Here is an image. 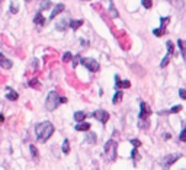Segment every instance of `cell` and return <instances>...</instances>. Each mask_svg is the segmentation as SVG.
Segmentation results:
<instances>
[{"label": "cell", "mask_w": 186, "mask_h": 170, "mask_svg": "<svg viewBox=\"0 0 186 170\" xmlns=\"http://www.w3.org/2000/svg\"><path fill=\"white\" fill-rule=\"evenodd\" d=\"M93 118H96L98 121H100L102 124L105 125L109 121V113H108L106 111H103V109H99V111H95L93 112V115H92Z\"/></svg>", "instance_id": "obj_5"}, {"label": "cell", "mask_w": 186, "mask_h": 170, "mask_svg": "<svg viewBox=\"0 0 186 170\" xmlns=\"http://www.w3.org/2000/svg\"><path fill=\"white\" fill-rule=\"evenodd\" d=\"M138 125H140V128H148V121L147 119H140Z\"/></svg>", "instance_id": "obj_25"}, {"label": "cell", "mask_w": 186, "mask_h": 170, "mask_svg": "<svg viewBox=\"0 0 186 170\" xmlns=\"http://www.w3.org/2000/svg\"><path fill=\"white\" fill-rule=\"evenodd\" d=\"M80 42H81V44H83V45H89V42H86V41H84V39H81V41H80Z\"/></svg>", "instance_id": "obj_39"}, {"label": "cell", "mask_w": 186, "mask_h": 170, "mask_svg": "<svg viewBox=\"0 0 186 170\" xmlns=\"http://www.w3.org/2000/svg\"><path fill=\"white\" fill-rule=\"evenodd\" d=\"M67 99L66 98H60L58 96V93L57 92H50L48 93V96H46V100H45V108L48 111H54V109H57L61 103H66Z\"/></svg>", "instance_id": "obj_2"}, {"label": "cell", "mask_w": 186, "mask_h": 170, "mask_svg": "<svg viewBox=\"0 0 186 170\" xmlns=\"http://www.w3.org/2000/svg\"><path fill=\"white\" fill-rule=\"evenodd\" d=\"M63 10H64V5H63V3L55 5V6H54V9H53V12H51V16H50V18H51V19H54V18H55L57 15H60Z\"/></svg>", "instance_id": "obj_9"}, {"label": "cell", "mask_w": 186, "mask_h": 170, "mask_svg": "<svg viewBox=\"0 0 186 170\" xmlns=\"http://www.w3.org/2000/svg\"><path fill=\"white\" fill-rule=\"evenodd\" d=\"M86 113H84V112H76V113H74V119H76V121H77V122H83V121H84V119H86Z\"/></svg>", "instance_id": "obj_15"}, {"label": "cell", "mask_w": 186, "mask_h": 170, "mask_svg": "<svg viewBox=\"0 0 186 170\" xmlns=\"http://www.w3.org/2000/svg\"><path fill=\"white\" fill-rule=\"evenodd\" d=\"M179 140L180 141H183V143H186V128L182 132H180V135H179Z\"/></svg>", "instance_id": "obj_33"}, {"label": "cell", "mask_w": 186, "mask_h": 170, "mask_svg": "<svg viewBox=\"0 0 186 170\" xmlns=\"http://www.w3.org/2000/svg\"><path fill=\"white\" fill-rule=\"evenodd\" d=\"M119 100H122V90H118L115 93V96L112 99V103H118Z\"/></svg>", "instance_id": "obj_21"}, {"label": "cell", "mask_w": 186, "mask_h": 170, "mask_svg": "<svg viewBox=\"0 0 186 170\" xmlns=\"http://www.w3.org/2000/svg\"><path fill=\"white\" fill-rule=\"evenodd\" d=\"M115 80H116V87H118V89H121V80H119V77H118V76H115Z\"/></svg>", "instance_id": "obj_37"}, {"label": "cell", "mask_w": 186, "mask_h": 170, "mask_svg": "<svg viewBox=\"0 0 186 170\" xmlns=\"http://www.w3.org/2000/svg\"><path fill=\"white\" fill-rule=\"evenodd\" d=\"M29 86H32V87H36V86H38L36 80H32V82H29Z\"/></svg>", "instance_id": "obj_38"}, {"label": "cell", "mask_w": 186, "mask_h": 170, "mask_svg": "<svg viewBox=\"0 0 186 170\" xmlns=\"http://www.w3.org/2000/svg\"><path fill=\"white\" fill-rule=\"evenodd\" d=\"M182 111V105H177V106H173L170 109V113H177V112Z\"/></svg>", "instance_id": "obj_29"}, {"label": "cell", "mask_w": 186, "mask_h": 170, "mask_svg": "<svg viewBox=\"0 0 186 170\" xmlns=\"http://www.w3.org/2000/svg\"><path fill=\"white\" fill-rule=\"evenodd\" d=\"M35 132H36L38 141L45 143V141H48V138L54 134V125L51 124V122H48V121H44V122H41V124L36 125Z\"/></svg>", "instance_id": "obj_1"}, {"label": "cell", "mask_w": 186, "mask_h": 170, "mask_svg": "<svg viewBox=\"0 0 186 170\" xmlns=\"http://www.w3.org/2000/svg\"><path fill=\"white\" fill-rule=\"evenodd\" d=\"M73 58V55H71V52H66L64 55H63V61L67 63V61H70V60Z\"/></svg>", "instance_id": "obj_28"}, {"label": "cell", "mask_w": 186, "mask_h": 170, "mask_svg": "<svg viewBox=\"0 0 186 170\" xmlns=\"http://www.w3.org/2000/svg\"><path fill=\"white\" fill-rule=\"evenodd\" d=\"M3 121H5V116H3V115L0 113V122H3Z\"/></svg>", "instance_id": "obj_41"}, {"label": "cell", "mask_w": 186, "mask_h": 170, "mask_svg": "<svg viewBox=\"0 0 186 170\" xmlns=\"http://www.w3.org/2000/svg\"><path fill=\"white\" fill-rule=\"evenodd\" d=\"M109 13H111V16H112V18H118V16H119V13L116 12V9H115V6H113L112 0L109 2Z\"/></svg>", "instance_id": "obj_16"}, {"label": "cell", "mask_w": 186, "mask_h": 170, "mask_svg": "<svg viewBox=\"0 0 186 170\" xmlns=\"http://www.w3.org/2000/svg\"><path fill=\"white\" fill-rule=\"evenodd\" d=\"M18 10H19V6H16V3H10V12L12 13H18Z\"/></svg>", "instance_id": "obj_30"}, {"label": "cell", "mask_w": 186, "mask_h": 170, "mask_svg": "<svg viewBox=\"0 0 186 170\" xmlns=\"http://www.w3.org/2000/svg\"><path fill=\"white\" fill-rule=\"evenodd\" d=\"M29 150H31V154H32V157L35 158V160H38V157H40V153H38V148L33 145V144H31L29 145Z\"/></svg>", "instance_id": "obj_18"}, {"label": "cell", "mask_w": 186, "mask_h": 170, "mask_svg": "<svg viewBox=\"0 0 186 170\" xmlns=\"http://www.w3.org/2000/svg\"><path fill=\"white\" fill-rule=\"evenodd\" d=\"M140 108H141V112H140V119H148V116L151 115V108H150L146 102H141Z\"/></svg>", "instance_id": "obj_7"}, {"label": "cell", "mask_w": 186, "mask_h": 170, "mask_svg": "<svg viewBox=\"0 0 186 170\" xmlns=\"http://www.w3.org/2000/svg\"><path fill=\"white\" fill-rule=\"evenodd\" d=\"M172 137V135H170V134H164V140H169V138Z\"/></svg>", "instance_id": "obj_40"}, {"label": "cell", "mask_w": 186, "mask_h": 170, "mask_svg": "<svg viewBox=\"0 0 186 170\" xmlns=\"http://www.w3.org/2000/svg\"><path fill=\"white\" fill-rule=\"evenodd\" d=\"M143 6L146 7V9H151L153 2H151V0H143Z\"/></svg>", "instance_id": "obj_27"}, {"label": "cell", "mask_w": 186, "mask_h": 170, "mask_svg": "<svg viewBox=\"0 0 186 170\" xmlns=\"http://www.w3.org/2000/svg\"><path fill=\"white\" fill-rule=\"evenodd\" d=\"M67 26H68V20H66V19H61V20H58V22L55 23L57 31H66Z\"/></svg>", "instance_id": "obj_11"}, {"label": "cell", "mask_w": 186, "mask_h": 170, "mask_svg": "<svg viewBox=\"0 0 186 170\" xmlns=\"http://www.w3.org/2000/svg\"><path fill=\"white\" fill-rule=\"evenodd\" d=\"M9 100H18V92H13L12 89H9V93L6 96Z\"/></svg>", "instance_id": "obj_20"}, {"label": "cell", "mask_w": 186, "mask_h": 170, "mask_svg": "<svg viewBox=\"0 0 186 170\" xmlns=\"http://www.w3.org/2000/svg\"><path fill=\"white\" fill-rule=\"evenodd\" d=\"M79 57H80V55H76V57H74V60H73V67H74V68H76V67H77V64H79Z\"/></svg>", "instance_id": "obj_36"}, {"label": "cell", "mask_w": 186, "mask_h": 170, "mask_svg": "<svg viewBox=\"0 0 186 170\" xmlns=\"http://www.w3.org/2000/svg\"><path fill=\"white\" fill-rule=\"evenodd\" d=\"M83 22H84V20H81V19H77V20H70V22H68V26H70V28H71L73 31H76V29H79L80 26L83 25Z\"/></svg>", "instance_id": "obj_12"}, {"label": "cell", "mask_w": 186, "mask_h": 170, "mask_svg": "<svg viewBox=\"0 0 186 170\" xmlns=\"http://www.w3.org/2000/svg\"><path fill=\"white\" fill-rule=\"evenodd\" d=\"M116 148H118V144H116V141H113V140L106 141V144H105V154H106L108 160L113 161V160L116 158Z\"/></svg>", "instance_id": "obj_3"}, {"label": "cell", "mask_w": 186, "mask_h": 170, "mask_svg": "<svg viewBox=\"0 0 186 170\" xmlns=\"http://www.w3.org/2000/svg\"><path fill=\"white\" fill-rule=\"evenodd\" d=\"M166 45H167V52H169V54H173V50H174V45H173V42H170V41H169Z\"/></svg>", "instance_id": "obj_31"}, {"label": "cell", "mask_w": 186, "mask_h": 170, "mask_svg": "<svg viewBox=\"0 0 186 170\" xmlns=\"http://www.w3.org/2000/svg\"><path fill=\"white\" fill-rule=\"evenodd\" d=\"M26 2H31V0H26Z\"/></svg>", "instance_id": "obj_42"}, {"label": "cell", "mask_w": 186, "mask_h": 170, "mask_svg": "<svg viewBox=\"0 0 186 170\" xmlns=\"http://www.w3.org/2000/svg\"><path fill=\"white\" fill-rule=\"evenodd\" d=\"M90 130V124L89 122H79L76 125V131H89Z\"/></svg>", "instance_id": "obj_14"}, {"label": "cell", "mask_w": 186, "mask_h": 170, "mask_svg": "<svg viewBox=\"0 0 186 170\" xmlns=\"http://www.w3.org/2000/svg\"><path fill=\"white\" fill-rule=\"evenodd\" d=\"M179 96L182 99H186V90H185V89H180V90H179Z\"/></svg>", "instance_id": "obj_35"}, {"label": "cell", "mask_w": 186, "mask_h": 170, "mask_svg": "<svg viewBox=\"0 0 186 170\" xmlns=\"http://www.w3.org/2000/svg\"><path fill=\"white\" fill-rule=\"evenodd\" d=\"M131 144L134 145V148H137V147H140V145H141V141H140V140H137V138H133V140H131Z\"/></svg>", "instance_id": "obj_32"}, {"label": "cell", "mask_w": 186, "mask_h": 170, "mask_svg": "<svg viewBox=\"0 0 186 170\" xmlns=\"http://www.w3.org/2000/svg\"><path fill=\"white\" fill-rule=\"evenodd\" d=\"M86 143H89V144H95V143H96V134H95V132H87Z\"/></svg>", "instance_id": "obj_17"}, {"label": "cell", "mask_w": 186, "mask_h": 170, "mask_svg": "<svg viewBox=\"0 0 186 170\" xmlns=\"http://www.w3.org/2000/svg\"><path fill=\"white\" fill-rule=\"evenodd\" d=\"M121 87H122V89H128V87H131V83H129L128 80H125V82H121Z\"/></svg>", "instance_id": "obj_34"}, {"label": "cell", "mask_w": 186, "mask_h": 170, "mask_svg": "<svg viewBox=\"0 0 186 170\" xmlns=\"http://www.w3.org/2000/svg\"><path fill=\"white\" fill-rule=\"evenodd\" d=\"M0 65L3 67V68H6V70H9V68H12V65H13V63L10 61L9 58H6L3 54H0Z\"/></svg>", "instance_id": "obj_8"}, {"label": "cell", "mask_w": 186, "mask_h": 170, "mask_svg": "<svg viewBox=\"0 0 186 170\" xmlns=\"http://www.w3.org/2000/svg\"><path fill=\"white\" fill-rule=\"evenodd\" d=\"M0 2H3V0H0Z\"/></svg>", "instance_id": "obj_43"}, {"label": "cell", "mask_w": 186, "mask_h": 170, "mask_svg": "<svg viewBox=\"0 0 186 170\" xmlns=\"http://www.w3.org/2000/svg\"><path fill=\"white\" fill-rule=\"evenodd\" d=\"M51 7V2L50 0H42V3H41V10H46V9H50Z\"/></svg>", "instance_id": "obj_23"}, {"label": "cell", "mask_w": 186, "mask_h": 170, "mask_svg": "<svg viewBox=\"0 0 186 170\" xmlns=\"http://www.w3.org/2000/svg\"><path fill=\"white\" fill-rule=\"evenodd\" d=\"M177 45H179V48H180L182 57H183V60L186 61V41H183V39H179V41H177Z\"/></svg>", "instance_id": "obj_13"}, {"label": "cell", "mask_w": 186, "mask_h": 170, "mask_svg": "<svg viewBox=\"0 0 186 170\" xmlns=\"http://www.w3.org/2000/svg\"><path fill=\"white\" fill-rule=\"evenodd\" d=\"M169 61H170V57H169V54H167L166 57L163 58V61L160 63V67H163V68H164V67H166V65L169 64Z\"/></svg>", "instance_id": "obj_26"}, {"label": "cell", "mask_w": 186, "mask_h": 170, "mask_svg": "<svg viewBox=\"0 0 186 170\" xmlns=\"http://www.w3.org/2000/svg\"><path fill=\"white\" fill-rule=\"evenodd\" d=\"M63 153L64 154L70 153V143H68V140H64V143H63Z\"/></svg>", "instance_id": "obj_22"}, {"label": "cell", "mask_w": 186, "mask_h": 170, "mask_svg": "<svg viewBox=\"0 0 186 170\" xmlns=\"http://www.w3.org/2000/svg\"><path fill=\"white\" fill-rule=\"evenodd\" d=\"M131 157H133L135 161H138L140 158H141V156H140L138 151H137V148H134V150H133V153H131Z\"/></svg>", "instance_id": "obj_24"}, {"label": "cell", "mask_w": 186, "mask_h": 170, "mask_svg": "<svg viewBox=\"0 0 186 170\" xmlns=\"http://www.w3.org/2000/svg\"><path fill=\"white\" fill-rule=\"evenodd\" d=\"M80 63L84 65L86 68H89L90 71H93V73L99 70V63H98L95 58H81L80 60Z\"/></svg>", "instance_id": "obj_4"}, {"label": "cell", "mask_w": 186, "mask_h": 170, "mask_svg": "<svg viewBox=\"0 0 186 170\" xmlns=\"http://www.w3.org/2000/svg\"><path fill=\"white\" fill-rule=\"evenodd\" d=\"M153 33L156 36H163V35L166 33V26H160L159 29H154Z\"/></svg>", "instance_id": "obj_19"}, {"label": "cell", "mask_w": 186, "mask_h": 170, "mask_svg": "<svg viewBox=\"0 0 186 170\" xmlns=\"http://www.w3.org/2000/svg\"><path fill=\"white\" fill-rule=\"evenodd\" d=\"M33 23H36V25H45V18L42 16V13L38 12L35 15V18H33Z\"/></svg>", "instance_id": "obj_10"}, {"label": "cell", "mask_w": 186, "mask_h": 170, "mask_svg": "<svg viewBox=\"0 0 186 170\" xmlns=\"http://www.w3.org/2000/svg\"><path fill=\"white\" fill-rule=\"evenodd\" d=\"M180 157H182V154H169V156H166L161 160V164H163L164 167H170L173 163H176V161L179 160Z\"/></svg>", "instance_id": "obj_6"}]
</instances>
